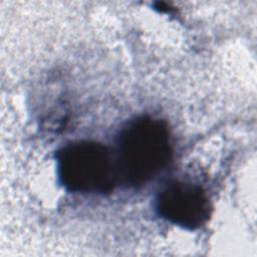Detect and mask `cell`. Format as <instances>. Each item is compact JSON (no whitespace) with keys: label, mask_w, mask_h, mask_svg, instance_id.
Returning a JSON list of instances; mask_svg holds the SVG:
<instances>
[{"label":"cell","mask_w":257,"mask_h":257,"mask_svg":"<svg viewBox=\"0 0 257 257\" xmlns=\"http://www.w3.org/2000/svg\"><path fill=\"white\" fill-rule=\"evenodd\" d=\"M156 209L168 222L187 230H196L207 223L212 208L201 186L191 182L174 181L159 192Z\"/></svg>","instance_id":"3957f363"},{"label":"cell","mask_w":257,"mask_h":257,"mask_svg":"<svg viewBox=\"0 0 257 257\" xmlns=\"http://www.w3.org/2000/svg\"><path fill=\"white\" fill-rule=\"evenodd\" d=\"M167 123L149 115L131 120L120 132L115 156L119 181L141 186L158 176L172 158Z\"/></svg>","instance_id":"6da1fadb"},{"label":"cell","mask_w":257,"mask_h":257,"mask_svg":"<svg viewBox=\"0 0 257 257\" xmlns=\"http://www.w3.org/2000/svg\"><path fill=\"white\" fill-rule=\"evenodd\" d=\"M56 160L59 182L69 192L105 194L119 181L115 156L100 143H71L58 151Z\"/></svg>","instance_id":"7a4b0ae2"}]
</instances>
